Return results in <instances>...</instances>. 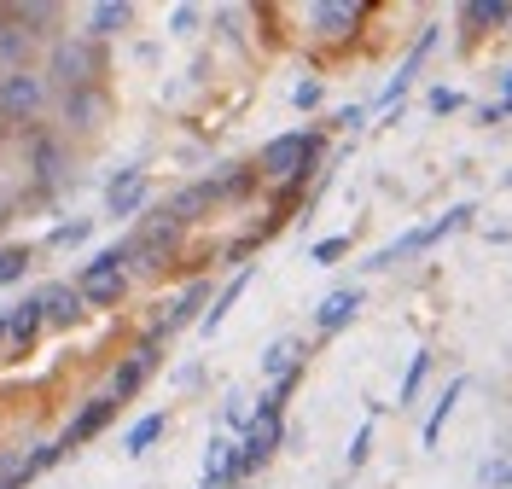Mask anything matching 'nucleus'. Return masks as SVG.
Listing matches in <instances>:
<instances>
[{"instance_id": "nucleus-32", "label": "nucleus", "mask_w": 512, "mask_h": 489, "mask_svg": "<svg viewBox=\"0 0 512 489\" xmlns=\"http://www.w3.org/2000/svg\"><path fill=\"white\" fill-rule=\"evenodd\" d=\"M361 123H367V105H350V111L332 117V129H361Z\"/></svg>"}, {"instance_id": "nucleus-10", "label": "nucleus", "mask_w": 512, "mask_h": 489, "mask_svg": "<svg viewBox=\"0 0 512 489\" xmlns=\"http://www.w3.org/2000/svg\"><path fill=\"white\" fill-rule=\"evenodd\" d=\"M146 193H152V181H146V169H123L117 181H111V193H105V210L123 222V216H134L140 204H146Z\"/></svg>"}, {"instance_id": "nucleus-12", "label": "nucleus", "mask_w": 512, "mask_h": 489, "mask_svg": "<svg viewBox=\"0 0 512 489\" xmlns=\"http://www.w3.org/2000/svg\"><path fill=\"white\" fill-rule=\"evenodd\" d=\"M460 24H466V41H478V35L512 24V0H472V6H460Z\"/></svg>"}, {"instance_id": "nucleus-1", "label": "nucleus", "mask_w": 512, "mask_h": 489, "mask_svg": "<svg viewBox=\"0 0 512 489\" xmlns=\"http://www.w3.org/2000/svg\"><path fill=\"white\" fill-rule=\"evenodd\" d=\"M315 163H320V134L315 129H291V134H280V140L262 146L256 175H262V181H286V187H297V181H309Z\"/></svg>"}, {"instance_id": "nucleus-30", "label": "nucleus", "mask_w": 512, "mask_h": 489, "mask_svg": "<svg viewBox=\"0 0 512 489\" xmlns=\"http://www.w3.org/2000/svg\"><path fill=\"white\" fill-rule=\"evenodd\" d=\"M169 24H175V35H192V30H198V6H175V18H169Z\"/></svg>"}, {"instance_id": "nucleus-5", "label": "nucleus", "mask_w": 512, "mask_h": 489, "mask_svg": "<svg viewBox=\"0 0 512 489\" xmlns=\"http://www.w3.org/2000/svg\"><path fill=\"white\" fill-rule=\"evenodd\" d=\"M41 326H47V315H41V297L12 303V315H6V344H12V356H30L35 338H41Z\"/></svg>"}, {"instance_id": "nucleus-2", "label": "nucleus", "mask_w": 512, "mask_h": 489, "mask_svg": "<svg viewBox=\"0 0 512 489\" xmlns=\"http://www.w3.org/2000/svg\"><path fill=\"white\" fill-rule=\"evenodd\" d=\"M123 262H134V245H111V251H99V257L82 262V274H76V292H82V303H94V309L123 303V297H128Z\"/></svg>"}, {"instance_id": "nucleus-6", "label": "nucleus", "mask_w": 512, "mask_h": 489, "mask_svg": "<svg viewBox=\"0 0 512 489\" xmlns=\"http://www.w3.org/2000/svg\"><path fill=\"white\" fill-rule=\"evenodd\" d=\"M222 193H227V181H192V187H181V193L169 198V210H163V216H169L175 228H181V222H198V216H204Z\"/></svg>"}, {"instance_id": "nucleus-9", "label": "nucleus", "mask_w": 512, "mask_h": 489, "mask_svg": "<svg viewBox=\"0 0 512 489\" xmlns=\"http://www.w3.org/2000/svg\"><path fill=\"white\" fill-rule=\"evenodd\" d=\"M41 315H47V326H76L82 321V315H88V303H82V292H76V286H41Z\"/></svg>"}, {"instance_id": "nucleus-3", "label": "nucleus", "mask_w": 512, "mask_h": 489, "mask_svg": "<svg viewBox=\"0 0 512 489\" xmlns=\"http://www.w3.org/2000/svg\"><path fill=\"white\" fill-rule=\"evenodd\" d=\"M472 216H478L472 204H454V210H448V216H437L431 228H414L408 239H396V245H384L379 257L367 262V268H390L396 257H414V251H431L437 239H448V233H460V228H472Z\"/></svg>"}, {"instance_id": "nucleus-8", "label": "nucleus", "mask_w": 512, "mask_h": 489, "mask_svg": "<svg viewBox=\"0 0 512 489\" xmlns=\"http://www.w3.org/2000/svg\"><path fill=\"white\" fill-rule=\"evenodd\" d=\"M111 414H117V396H94V402H88V408L70 420V431H64L59 443H64V449H82V443H94L99 431L111 425Z\"/></svg>"}, {"instance_id": "nucleus-15", "label": "nucleus", "mask_w": 512, "mask_h": 489, "mask_svg": "<svg viewBox=\"0 0 512 489\" xmlns=\"http://www.w3.org/2000/svg\"><path fill=\"white\" fill-rule=\"evenodd\" d=\"M169 251H175V222H169V216H158L152 228L140 233L134 262H140V268H163V262H169Z\"/></svg>"}, {"instance_id": "nucleus-25", "label": "nucleus", "mask_w": 512, "mask_h": 489, "mask_svg": "<svg viewBox=\"0 0 512 489\" xmlns=\"http://www.w3.org/2000/svg\"><path fill=\"white\" fill-rule=\"evenodd\" d=\"M24 268H30V251H24V245H6V251H0V286L24 280Z\"/></svg>"}, {"instance_id": "nucleus-19", "label": "nucleus", "mask_w": 512, "mask_h": 489, "mask_svg": "<svg viewBox=\"0 0 512 489\" xmlns=\"http://www.w3.org/2000/svg\"><path fill=\"white\" fill-rule=\"evenodd\" d=\"M245 286H251V274H245V268H239V274H233V280H227L222 292L210 297V309H204V321H198V326H204V332H216V326L227 321V309H233V303H239V292H245Z\"/></svg>"}, {"instance_id": "nucleus-26", "label": "nucleus", "mask_w": 512, "mask_h": 489, "mask_svg": "<svg viewBox=\"0 0 512 489\" xmlns=\"http://www.w3.org/2000/svg\"><path fill=\"white\" fill-rule=\"evenodd\" d=\"M373 431H379V420H367L350 437V455H344V460H350V472H361V466H367V455H373Z\"/></svg>"}, {"instance_id": "nucleus-14", "label": "nucleus", "mask_w": 512, "mask_h": 489, "mask_svg": "<svg viewBox=\"0 0 512 489\" xmlns=\"http://www.w3.org/2000/svg\"><path fill=\"white\" fill-rule=\"evenodd\" d=\"M204 303H210V286L204 280H192L187 292L175 297L169 309H163L158 321H163V332H181V326H192V321H204Z\"/></svg>"}, {"instance_id": "nucleus-17", "label": "nucleus", "mask_w": 512, "mask_h": 489, "mask_svg": "<svg viewBox=\"0 0 512 489\" xmlns=\"http://www.w3.org/2000/svg\"><path fill=\"white\" fill-rule=\"evenodd\" d=\"M134 24V6L128 0H99L94 12H88V35H123Z\"/></svg>"}, {"instance_id": "nucleus-28", "label": "nucleus", "mask_w": 512, "mask_h": 489, "mask_svg": "<svg viewBox=\"0 0 512 489\" xmlns=\"http://www.w3.org/2000/svg\"><path fill=\"white\" fill-rule=\"evenodd\" d=\"M350 245H355V239H344V233H338V239H320V245H315V262H320V268H332V262L344 257Z\"/></svg>"}, {"instance_id": "nucleus-7", "label": "nucleus", "mask_w": 512, "mask_h": 489, "mask_svg": "<svg viewBox=\"0 0 512 489\" xmlns=\"http://www.w3.org/2000/svg\"><path fill=\"white\" fill-rule=\"evenodd\" d=\"M361 315V292L355 286H338V292H326L320 297V309H315V326H320V338H332V332H344V326Z\"/></svg>"}, {"instance_id": "nucleus-22", "label": "nucleus", "mask_w": 512, "mask_h": 489, "mask_svg": "<svg viewBox=\"0 0 512 489\" xmlns=\"http://www.w3.org/2000/svg\"><path fill=\"white\" fill-rule=\"evenodd\" d=\"M163 425H169V414H146V420H134L128 425V437H123V449L128 455H146V449L163 437Z\"/></svg>"}, {"instance_id": "nucleus-35", "label": "nucleus", "mask_w": 512, "mask_h": 489, "mask_svg": "<svg viewBox=\"0 0 512 489\" xmlns=\"http://www.w3.org/2000/svg\"><path fill=\"white\" fill-rule=\"evenodd\" d=\"M0 222H6V216H0Z\"/></svg>"}, {"instance_id": "nucleus-31", "label": "nucleus", "mask_w": 512, "mask_h": 489, "mask_svg": "<svg viewBox=\"0 0 512 489\" xmlns=\"http://www.w3.org/2000/svg\"><path fill=\"white\" fill-rule=\"evenodd\" d=\"M88 228H94V222H64V228L53 233V245H76V239H88Z\"/></svg>"}, {"instance_id": "nucleus-29", "label": "nucleus", "mask_w": 512, "mask_h": 489, "mask_svg": "<svg viewBox=\"0 0 512 489\" xmlns=\"http://www.w3.org/2000/svg\"><path fill=\"white\" fill-rule=\"evenodd\" d=\"M478 478H483V484H495V489H507L512 484V460H483Z\"/></svg>"}, {"instance_id": "nucleus-13", "label": "nucleus", "mask_w": 512, "mask_h": 489, "mask_svg": "<svg viewBox=\"0 0 512 489\" xmlns=\"http://www.w3.org/2000/svg\"><path fill=\"white\" fill-rule=\"evenodd\" d=\"M431 41H437V30H419L414 53H408V59H402V70H396V76H390V88H384V94H379V105H384V111H390V105H396V99H402V94H408V88H414L419 65H425V53H431Z\"/></svg>"}, {"instance_id": "nucleus-16", "label": "nucleus", "mask_w": 512, "mask_h": 489, "mask_svg": "<svg viewBox=\"0 0 512 489\" xmlns=\"http://www.w3.org/2000/svg\"><path fill=\"white\" fill-rule=\"evenodd\" d=\"M309 24H320L315 35H350L361 24V6H344V0H326V6H309Z\"/></svg>"}, {"instance_id": "nucleus-33", "label": "nucleus", "mask_w": 512, "mask_h": 489, "mask_svg": "<svg viewBox=\"0 0 512 489\" xmlns=\"http://www.w3.org/2000/svg\"><path fill=\"white\" fill-rule=\"evenodd\" d=\"M501 105H507V111H512V70H507V94H501Z\"/></svg>"}, {"instance_id": "nucleus-4", "label": "nucleus", "mask_w": 512, "mask_h": 489, "mask_svg": "<svg viewBox=\"0 0 512 489\" xmlns=\"http://www.w3.org/2000/svg\"><path fill=\"white\" fill-rule=\"evenodd\" d=\"M41 105H47V82H41L35 70H6V76H0V117L30 123Z\"/></svg>"}, {"instance_id": "nucleus-11", "label": "nucleus", "mask_w": 512, "mask_h": 489, "mask_svg": "<svg viewBox=\"0 0 512 489\" xmlns=\"http://www.w3.org/2000/svg\"><path fill=\"white\" fill-rule=\"evenodd\" d=\"M309 367V350H303V338H274L268 350H262V379H291V373H303Z\"/></svg>"}, {"instance_id": "nucleus-27", "label": "nucleus", "mask_w": 512, "mask_h": 489, "mask_svg": "<svg viewBox=\"0 0 512 489\" xmlns=\"http://www.w3.org/2000/svg\"><path fill=\"white\" fill-rule=\"evenodd\" d=\"M320 99H326L320 82H297V88H291V105H297V111H320Z\"/></svg>"}, {"instance_id": "nucleus-21", "label": "nucleus", "mask_w": 512, "mask_h": 489, "mask_svg": "<svg viewBox=\"0 0 512 489\" xmlns=\"http://www.w3.org/2000/svg\"><path fill=\"white\" fill-rule=\"evenodd\" d=\"M30 169H35V181H47V187L59 181V140L53 134H35L30 140Z\"/></svg>"}, {"instance_id": "nucleus-23", "label": "nucleus", "mask_w": 512, "mask_h": 489, "mask_svg": "<svg viewBox=\"0 0 512 489\" xmlns=\"http://www.w3.org/2000/svg\"><path fill=\"white\" fill-rule=\"evenodd\" d=\"M425 373H431V350H419L414 361H408V373H402V408H414V396H419V385H425Z\"/></svg>"}, {"instance_id": "nucleus-24", "label": "nucleus", "mask_w": 512, "mask_h": 489, "mask_svg": "<svg viewBox=\"0 0 512 489\" xmlns=\"http://www.w3.org/2000/svg\"><path fill=\"white\" fill-rule=\"evenodd\" d=\"M425 105H431V117H454V111L466 105V94H460V88H448V82H437V88L425 94Z\"/></svg>"}, {"instance_id": "nucleus-34", "label": "nucleus", "mask_w": 512, "mask_h": 489, "mask_svg": "<svg viewBox=\"0 0 512 489\" xmlns=\"http://www.w3.org/2000/svg\"><path fill=\"white\" fill-rule=\"evenodd\" d=\"M0 338H6V315H0Z\"/></svg>"}, {"instance_id": "nucleus-18", "label": "nucleus", "mask_w": 512, "mask_h": 489, "mask_svg": "<svg viewBox=\"0 0 512 489\" xmlns=\"http://www.w3.org/2000/svg\"><path fill=\"white\" fill-rule=\"evenodd\" d=\"M460 396H466V379H448V391L437 396L431 420H425V431H419V437H425V449H437V437H443V425H448V414H454V402H460Z\"/></svg>"}, {"instance_id": "nucleus-20", "label": "nucleus", "mask_w": 512, "mask_h": 489, "mask_svg": "<svg viewBox=\"0 0 512 489\" xmlns=\"http://www.w3.org/2000/svg\"><path fill=\"white\" fill-rule=\"evenodd\" d=\"M64 111H70V123H76V129H94L99 117H105V99H99L94 88H70Z\"/></svg>"}]
</instances>
